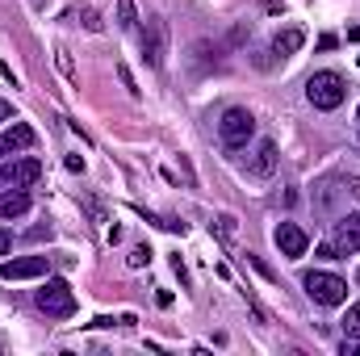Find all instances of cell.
I'll return each instance as SVG.
<instances>
[{
    "instance_id": "cell-1",
    "label": "cell",
    "mask_w": 360,
    "mask_h": 356,
    "mask_svg": "<svg viewBox=\"0 0 360 356\" xmlns=\"http://www.w3.org/2000/svg\"><path fill=\"white\" fill-rule=\"evenodd\" d=\"M306 96H310L314 109H340L344 96H348V84H344L340 72H314L310 84H306Z\"/></svg>"
},
{
    "instance_id": "cell-2",
    "label": "cell",
    "mask_w": 360,
    "mask_h": 356,
    "mask_svg": "<svg viewBox=\"0 0 360 356\" xmlns=\"http://www.w3.org/2000/svg\"><path fill=\"white\" fill-rule=\"evenodd\" d=\"M302 285H306V293H310L319 306H340V302H348V281H344V276H335V272L314 268V272H306V276H302Z\"/></svg>"
},
{
    "instance_id": "cell-3",
    "label": "cell",
    "mask_w": 360,
    "mask_h": 356,
    "mask_svg": "<svg viewBox=\"0 0 360 356\" xmlns=\"http://www.w3.org/2000/svg\"><path fill=\"white\" fill-rule=\"evenodd\" d=\"M38 310L51 314V319H72L76 314V293L63 276H51L42 289H38Z\"/></svg>"
},
{
    "instance_id": "cell-4",
    "label": "cell",
    "mask_w": 360,
    "mask_h": 356,
    "mask_svg": "<svg viewBox=\"0 0 360 356\" xmlns=\"http://www.w3.org/2000/svg\"><path fill=\"white\" fill-rule=\"evenodd\" d=\"M252 134H256V117H252L248 109H226V113H222V122H218V139H222L231 151L248 147Z\"/></svg>"
},
{
    "instance_id": "cell-5",
    "label": "cell",
    "mask_w": 360,
    "mask_h": 356,
    "mask_svg": "<svg viewBox=\"0 0 360 356\" xmlns=\"http://www.w3.org/2000/svg\"><path fill=\"white\" fill-rule=\"evenodd\" d=\"M164 55H168V25H164V17L151 13L143 25V59L151 68H164Z\"/></svg>"
},
{
    "instance_id": "cell-6",
    "label": "cell",
    "mask_w": 360,
    "mask_h": 356,
    "mask_svg": "<svg viewBox=\"0 0 360 356\" xmlns=\"http://www.w3.org/2000/svg\"><path fill=\"white\" fill-rule=\"evenodd\" d=\"M272 239H276V248H281V256H289V260H297V256H306V248H310V239H306V231H302L297 222H281V227L272 231Z\"/></svg>"
},
{
    "instance_id": "cell-7",
    "label": "cell",
    "mask_w": 360,
    "mask_h": 356,
    "mask_svg": "<svg viewBox=\"0 0 360 356\" xmlns=\"http://www.w3.org/2000/svg\"><path fill=\"white\" fill-rule=\"evenodd\" d=\"M46 272V256H21V260H4L0 265V281H30Z\"/></svg>"
},
{
    "instance_id": "cell-8",
    "label": "cell",
    "mask_w": 360,
    "mask_h": 356,
    "mask_svg": "<svg viewBox=\"0 0 360 356\" xmlns=\"http://www.w3.org/2000/svg\"><path fill=\"white\" fill-rule=\"evenodd\" d=\"M34 143H38L34 126H25V122H13V126L0 134V155H13V151H30Z\"/></svg>"
},
{
    "instance_id": "cell-9",
    "label": "cell",
    "mask_w": 360,
    "mask_h": 356,
    "mask_svg": "<svg viewBox=\"0 0 360 356\" xmlns=\"http://www.w3.org/2000/svg\"><path fill=\"white\" fill-rule=\"evenodd\" d=\"M0 177L8 189H30L34 180L42 177V164L38 160H17V164H8V168H0Z\"/></svg>"
},
{
    "instance_id": "cell-10",
    "label": "cell",
    "mask_w": 360,
    "mask_h": 356,
    "mask_svg": "<svg viewBox=\"0 0 360 356\" xmlns=\"http://www.w3.org/2000/svg\"><path fill=\"white\" fill-rule=\"evenodd\" d=\"M331 248H335L340 256H356V252H360V222H356V218H348V222H340V227H335Z\"/></svg>"
},
{
    "instance_id": "cell-11",
    "label": "cell",
    "mask_w": 360,
    "mask_h": 356,
    "mask_svg": "<svg viewBox=\"0 0 360 356\" xmlns=\"http://www.w3.org/2000/svg\"><path fill=\"white\" fill-rule=\"evenodd\" d=\"M248 168H252V177H272V168H276V143H272V139H260V143H256Z\"/></svg>"
},
{
    "instance_id": "cell-12",
    "label": "cell",
    "mask_w": 360,
    "mask_h": 356,
    "mask_svg": "<svg viewBox=\"0 0 360 356\" xmlns=\"http://www.w3.org/2000/svg\"><path fill=\"white\" fill-rule=\"evenodd\" d=\"M306 46V34L297 30V25H289V30H281L276 38H272V55H281V59H289V55H297Z\"/></svg>"
},
{
    "instance_id": "cell-13",
    "label": "cell",
    "mask_w": 360,
    "mask_h": 356,
    "mask_svg": "<svg viewBox=\"0 0 360 356\" xmlns=\"http://www.w3.org/2000/svg\"><path fill=\"white\" fill-rule=\"evenodd\" d=\"M25 210H30V193H25V189L0 193V218H21Z\"/></svg>"
},
{
    "instance_id": "cell-14",
    "label": "cell",
    "mask_w": 360,
    "mask_h": 356,
    "mask_svg": "<svg viewBox=\"0 0 360 356\" xmlns=\"http://www.w3.org/2000/svg\"><path fill=\"white\" fill-rule=\"evenodd\" d=\"M344 340H360V302H352L348 306V314H344Z\"/></svg>"
},
{
    "instance_id": "cell-15",
    "label": "cell",
    "mask_w": 360,
    "mask_h": 356,
    "mask_svg": "<svg viewBox=\"0 0 360 356\" xmlns=\"http://www.w3.org/2000/svg\"><path fill=\"white\" fill-rule=\"evenodd\" d=\"M117 25H122V30H134V25H139V8H134V0H117Z\"/></svg>"
},
{
    "instance_id": "cell-16",
    "label": "cell",
    "mask_w": 360,
    "mask_h": 356,
    "mask_svg": "<svg viewBox=\"0 0 360 356\" xmlns=\"http://www.w3.org/2000/svg\"><path fill=\"white\" fill-rule=\"evenodd\" d=\"M214 231H218V239H222V243H231V239H235V218H231V214L214 218Z\"/></svg>"
},
{
    "instance_id": "cell-17",
    "label": "cell",
    "mask_w": 360,
    "mask_h": 356,
    "mask_svg": "<svg viewBox=\"0 0 360 356\" xmlns=\"http://www.w3.org/2000/svg\"><path fill=\"white\" fill-rule=\"evenodd\" d=\"M126 265H130V268H143V265H151V248H147V243H139V248H130V256H126Z\"/></svg>"
},
{
    "instance_id": "cell-18",
    "label": "cell",
    "mask_w": 360,
    "mask_h": 356,
    "mask_svg": "<svg viewBox=\"0 0 360 356\" xmlns=\"http://www.w3.org/2000/svg\"><path fill=\"white\" fill-rule=\"evenodd\" d=\"M55 59H59V72H63L68 80H76V68H72V55H68V46H59V51H55Z\"/></svg>"
},
{
    "instance_id": "cell-19",
    "label": "cell",
    "mask_w": 360,
    "mask_h": 356,
    "mask_svg": "<svg viewBox=\"0 0 360 356\" xmlns=\"http://www.w3.org/2000/svg\"><path fill=\"white\" fill-rule=\"evenodd\" d=\"M117 76H122V84L130 89V96H139V84H134V76H130V68H126V63H117Z\"/></svg>"
},
{
    "instance_id": "cell-20",
    "label": "cell",
    "mask_w": 360,
    "mask_h": 356,
    "mask_svg": "<svg viewBox=\"0 0 360 356\" xmlns=\"http://www.w3.org/2000/svg\"><path fill=\"white\" fill-rule=\"evenodd\" d=\"M8 252H13V235L0 227V256H8Z\"/></svg>"
},
{
    "instance_id": "cell-21",
    "label": "cell",
    "mask_w": 360,
    "mask_h": 356,
    "mask_svg": "<svg viewBox=\"0 0 360 356\" xmlns=\"http://www.w3.org/2000/svg\"><path fill=\"white\" fill-rule=\"evenodd\" d=\"M344 189L352 193V201H360V177H348V180H344Z\"/></svg>"
},
{
    "instance_id": "cell-22",
    "label": "cell",
    "mask_w": 360,
    "mask_h": 356,
    "mask_svg": "<svg viewBox=\"0 0 360 356\" xmlns=\"http://www.w3.org/2000/svg\"><path fill=\"white\" fill-rule=\"evenodd\" d=\"M84 25H89L92 34H96V30H101V17H96V13H84Z\"/></svg>"
},
{
    "instance_id": "cell-23",
    "label": "cell",
    "mask_w": 360,
    "mask_h": 356,
    "mask_svg": "<svg viewBox=\"0 0 360 356\" xmlns=\"http://www.w3.org/2000/svg\"><path fill=\"white\" fill-rule=\"evenodd\" d=\"M8 117H13V105H8V101H0V122H8Z\"/></svg>"
},
{
    "instance_id": "cell-24",
    "label": "cell",
    "mask_w": 360,
    "mask_h": 356,
    "mask_svg": "<svg viewBox=\"0 0 360 356\" xmlns=\"http://www.w3.org/2000/svg\"><path fill=\"white\" fill-rule=\"evenodd\" d=\"M352 218H356V222H360V214H352Z\"/></svg>"
},
{
    "instance_id": "cell-25",
    "label": "cell",
    "mask_w": 360,
    "mask_h": 356,
    "mask_svg": "<svg viewBox=\"0 0 360 356\" xmlns=\"http://www.w3.org/2000/svg\"><path fill=\"white\" fill-rule=\"evenodd\" d=\"M0 184H4V177H0Z\"/></svg>"
},
{
    "instance_id": "cell-26",
    "label": "cell",
    "mask_w": 360,
    "mask_h": 356,
    "mask_svg": "<svg viewBox=\"0 0 360 356\" xmlns=\"http://www.w3.org/2000/svg\"><path fill=\"white\" fill-rule=\"evenodd\" d=\"M356 281H360V272H356Z\"/></svg>"
}]
</instances>
